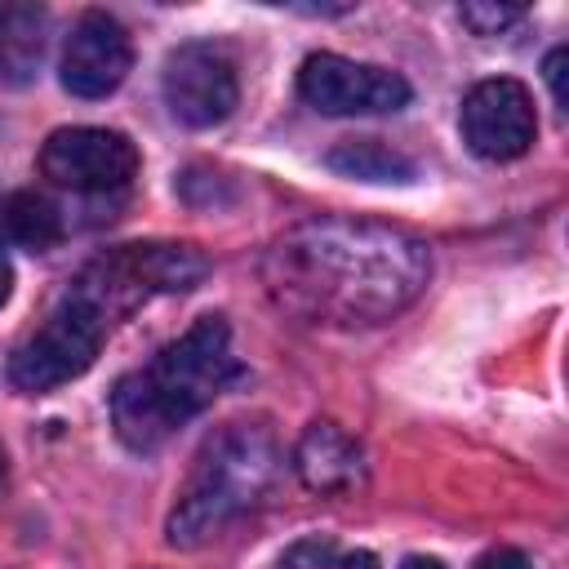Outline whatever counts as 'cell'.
<instances>
[{"mask_svg":"<svg viewBox=\"0 0 569 569\" xmlns=\"http://www.w3.org/2000/svg\"><path fill=\"white\" fill-rule=\"evenodd\" d=\"M427 276L431 253L418 236L360 218H307L262 258L271 298L320 325L391 320L422 293Z\"/></svg>","mask_w":569,"mask_h":569,"instance_id":"obj_1","label":"cell"},{"mask_svg":"<svg viewBox=\"0 0 569 569\" xmlns=\"http://www.w3.org/2000/svg\"><path fill=\"white\" fill-rule=\"evenodd\" d=\"M231 378H236L231 329L222 316H200L151 365L116 382L111 391L116 436L138 453L160 449L178 427H187L200 409H209Z\"/></svg>","mask_w":569,"mask_h":569,"instance_id":"obj_2","label":"cell"},{"mask_svg":"<svg viewBox=\"0 0 569 569\" xmlns=\"http://www.w3.org/2000/svg\"><path fill=\"white\" fill-rule=\"evenodd\" d=\"M276 471H280V449L262 422L218 427L191 458V471L178 489V502L169 511V542L200 547L218 538L231 520H240L262 502Z\"/></svg>","mask_w":569,"mask_h":569,"instance_id":"obj_3","label":"cell"},{"mask_svg":"<svg viewBox=\"0 0 569 569\" xmlns=\"http://www.w3.org/2000/svg\"><path fill=\"white\" fill-rule=\"evenodd\" d=\"M204 276L209 262L191 244H120L93 258L67 289H76L107 325H116L156 293H187Z\"/></svg>","mask_w":569,"mask_h":569,"instance_id":"obj_4","label":"cell"},{"mask_svg":"<svg viewBox=\"0 0 569 569\" xmlns=\"http://www.w3.org/2000/svg\"><path fill=\"white\" fill-rule=\"evenodd\" d=\"M107 329L111 325L76 289H67L53 302V311L13 347V356H9V382L18 391L40 396V391H53V387L80 378L98 360Z\"/></svg>","mask_w":569,"mask_h":569,"instance_id":"obj_5","label":"cell"},{"mask_svg":"<svg viewBox=\"0 0 569 569\" xmlns=\"http://www.w3.org/2000/svg\"><path fill=\"white\" fill-rule=\"evenodd\" d=\"M298 93L320 116H387L409 107L413 98L400 71L356 62L342 53H311L298 71Z\"/></svg>","mask_w":569,"mask_h":569,"instance_id":"obj_6","label":"cell"},{"mask_svg":"<svg viewBox=\"0 0 569 569\" xmlns=\"http://www.w3.org/2000/svg\"><path fill=\"white\" fill-rule=\"evenodd\" d=\"M40 173L84 196L124 191L138 173V147L120 129H98V124L53 129L49 142L40 147Z\"/></svg>","mask_w":569,"mask_h":569,"instance_id":"obj_7","label":"cell"},{"mask_svg":"<svg viewBox=\"0 0 569 569\" xmlns=\"http://www.w3.org/2000/svg\"><path fill=\"white\" fill-rule=\"evenodd\" d=\"M164 102L173 111V120L191 124V129H209L222 124L236 111L240 98V80H236V62L222 44L209 40H187L164 58V76H160Z\"/></svg>","mask_w":569,"mask_h":569,"instance_id":"obj_8","label":"cell"},{"mask_svg":"<svg viewBox=\"0 0 569 569\" xmlns=\"http://www.w3.org/2000/svg\"><path fill=\"white\" fill-rule=\"evenodd\" d=\"M462 142L480 156V160H516L529 151L533 133H538V116H533V98L520 80L511 76H493L480 80L467 98H462Z\"/></svg>","mask_w":569,"mask_h":569,"instance_id":"obj_9","label":"cell"},{"mask_svg":"<svg viewBox=\"0 0 569 569\" xmlns=\"http://www.w3.org/2000/svg\"><path fill=\"white\" fill-rule=\"evenodd\" d=\"M129 67H133L129 31L111 13H98V9L80 13V22L71 27L62 44V62H58L62 89L76 98H107L120 89Z\"/></svg>","mask_w":569,"mask_h":569,"instance_id":"obj_10","label":"cell"},{"mask_svg":"<svg viewBox=\"0 0 569 569\" xmlns=\"http://www.w3.org/2000/svg\"><path fill=\"white\" fill-rule=\"evenodd\" d=\"M293 467L316 493H347L365 480V453L338 422H311L298 440Z\"/></svg>","mask_w":569,"mask_h":569,"instance_id":"obj_11","label":"cell"},{"mask_svg":"<svg viewBox=\"0 0 569 569\" xmlns=\"http://www.w3.org/2000/svg\"><path fill=\"white\" fill-rule=\"evenodd\" d=\"M44 36H49V13L40 4H0V84L18 89L40 71L44 58Z\"/></svg>","mask_w":569,"mask_h":569,"instance_id":"obj_12","label":"cell"},{"mask_svg":"<svg viewBox=\"0 0 569 569\" xmlns=\"http://www.w3.org/2000/svg\"><path fill=\"white\" fill-rule=\"evenodd\" d=\"M62 240V213L40 191H9L0 200V249L44 253Z\"/></svg>","mask_w":569,"mask_h":569,"instance_id":"obj_13","label":"cell"},{"mask_svg":"<svg viewBox=\"0 0 569 569\" xmlns=\"http://www.w3.org/2000/svg\"><path fill=\"white\" fill-rule=\"evenodd\" d=\"M329 169L360 178V182H409L413 178V160L396 147H387L382 138H347L329 151Z\"/></svg>","mask_w":569,"mask_h":569,"instance_id":"obj_14","label":"cell"},{"mask_svg":"<svg viewBox=\"0 0 569 569\" xmlns=\"http://www.w3.org/2000/svg\"><path fill=\"white\" fill-rule=\"evenodd\" d=\"M333 565L338 560H333V542L329 538H302L280 556L276 569H333Z\"/></svg>","mask_w":569,"mask_h":569,"instance_id":"obj_15","label":"cell"},{"mask_svg":"<svg viewBox=\"0 0 569 569\" xmlns=\"http://www.w3.org/2000/svg\"><path fill=\"white\" fill-rule=\"evenodd\" d=\"M525 9H511V4H462V22L476 31V36H498L502 27L520 22Z\"/></svg>","mask_w":569,"mask_h":569,"instance_id":"obj_16","label":"cell"},{"mask_svg":"<svg viewBox=\"0 0 569 569\" xmlns=\"http://www.w3.org/2000/svg\"><path fill=\"white\" fill-rule=\"evenodd\" d=\"M471 569H533V560H529L525 551H516V547H493V551H485Z\"/></svg>","mask_w":569,"mask_h":569,"instance_id":"obj_17","label":"cell"},{"mask_svg":"<svg viewBox=\"0 0 569 569\" xmlns=\"http://www.w3.org/2000/svg\"><path fill=\"white\" fill-rule=\"evenodd\" d=\"M542 71H547V84H551V102L565 107V49H551Z\"/></svg>","mask_w":569,"mask_h":569,"instance_id":"obj_18","label":"cell"},{"mask_svg":"<svg viewBox=\"0 0 569 569\" xmlns=\"http://www.w3.org/2000/svg\"><path fill=\"white\" fill-rule=\"evenodd\" d=\"M333 569H378V556L373 551H347Z\"/></svg>","mask_w":569,"mask_h":569,"instance_id":"obj_19","label":"cell"},{"mask_svg":"<svg viewBox=\"0 0 569 569\" xmlns=\"http://www.w3.org/2000/svg\"><path fill=\"white\" fill-rule=\"evenodd\" d=\"M9 289H13V271H9V262H4V253H0V307L9 302Z\"/></svg>","mask_w":569,"mask_h":569,"instance_id":"obj_20","label":"cell"},{"mask_svg":"<svg viewBox=\"0 0 569 569\" xmlns=\"http://www.w3.org/2000/svg\"><path fill=\"white\" fill-rule=\"evenodd\" d=\"M400 569H445V565H440L436 556H409V560H405Z\"/></svg>","mask_w":569,"mask_h":569,"instance_id":"obj_21","label":"cell"},{"mask_svg":"<svg viewBox=\"0 0 569 569\" xmlns=\"http://www.w3.org/2000/svg\"><path fill=\"white\" fill-rule=\"evenodd\" d=\"M0 471H4V458H0Z\"/></svg>","mask_w":569,"mask_h":569,"instance_id":"obj_22","label":"cell"}]
</instances>
